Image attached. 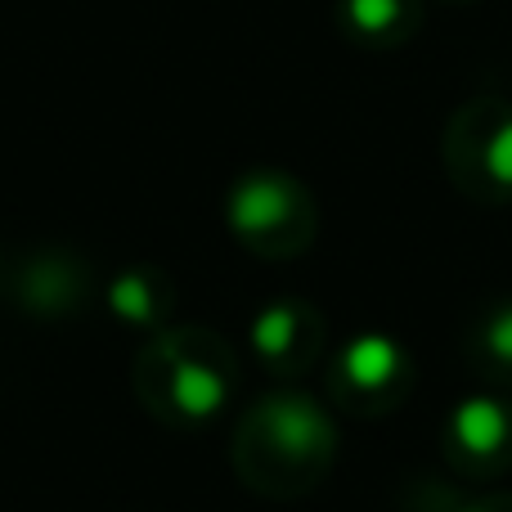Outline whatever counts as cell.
I'll use <instances>...</instances> for the list:
<instances>
[{
    "mask_svg": "<svg viewBox=\"0 0 512 512\" xmlns=\"http://www.w3.org/2000/svg\"><path fill=\"white\" fill-rule=\"evenodd\" d=\"M239 391V355L203 324H171L144 337L135 355V396L158 427L194 436L230 409Z\"/></svg>",
    "mask_w": 512,
    "mask_h": 512,
    "instance_id": "6da1fadb",
    "label": "cell"
},
{
    "mask_svg": "<svg viewBox=\"0 0 512 512\" xmlns=\"http://www.w3.org/2000/svg\"><path fill=\"white\" fill-rule=\"evenodd\" d=\"M337 427L306 391H270L252 400L230 441L239 481L265 499H301L333 472Z\"/></svg>",
    "mask_w": 512,
    "mask_h": 512,
    "instance_id": "7a4b0ae2",
    "label": "cell"
},
{
    "mask_svg": "<svg viewBox=\"0 0 512 512\" xmlns=\"http://www.w3.org/2000/svg\"><path fill=\"white\" fill-rule=\"evenodd\" d=\"M225 225L261 261H292L315 243L319 212L310 189L288 171H248L225 194Z\"/></svg>",
    "mask_w": 512,
    "mask_h": 512,
    "instance_id": "3957f363",
    "label": "cell"
},
{
    "mask_svg": "<svg viewBox=\"0 0 512 512\" xmlns=\"http://www.w3.org/2000/svg\"><path fill=\"white\" fill-rule=\"evenodd\" d=\"M445 171L454 189L477 203H508L512 198V104L481 95L463 104L445 126L441 144Z\"/></svg>",
    "mask_w": 512,
    "mask_h": 512,
    "instance_id": "277c9868",
    "label": "cell"
},
{
    "mask_svg": "<svg viewBox=\"0 0 512 512\" xmlns=\"http://www.w3.org/2000/svg\"><path fill=\"white\" fill-rule=\"evenodd\" d=\"M414 387V360L387 333H360L328 364V396L355 418H382L400 409Z\"/></svg>",
    "mask_w": 512,
    "mask_h": 512,
    "instance_id": "5b68a950",
    "label": "cell"
},
{
    "mask_svg": "<svg viewBox=\"0 0 512 512\" xmlns=\"http://www.w3.org/2000/svg\"><path fill=\"white\" fill-rule=\"evenodd\" d=\"M324 342V315L301 297H279L270 306H261L248 328L252 360L274 378H301L306 369H315L324 360Z\"/></svg>",
    "mask_w": 512,
    "mask_h": 512,
    "instance_id": "8992f818",
    "label": "cell"
},
{
    "mask_svg": "<svg viewBox=\"0 0 512 512\" xmlns=\"http://www.w3.org/2000/svg\"><path fill=\"white\" fill-rule=\"evenodd\" d=\"M445 459L468 477H504L512 468V405L468 396L445 418Z\"/></svg>",
    "mask_w": 512,
    "mask_h": 512,
    "instance_id": "52a82bcc",
    "label": "cell"
},
{
    "mask_svg": "<svg viewBox=\"0 0 512 512\" xmlns=\"http://www.w3.org/2000/svg\"><path fill=\"white\" fill-rule=\"evenodd\" d=\"M104 306L122 328L144 333V337L176 324V288L153 265H126V270H117L104 288Z\"/></svg>",
    "mask_w": 512,
    "mask_h": 512,
    "instance_id": "ba28073f",
    "label": "cell"
},
{
    "mask_svg": "<svg viewBox=\"0 0 512 512\" xmlns=\"http://www.w3.org/2000/svg\"><path fill=\"white\" fill-rule=\"evenodd\" d=\"M418 23H423L418 0H342L337 5V27L355 45H373V50L405 45Z\"/></svg>",
    "mask_w": 512,
    "mask_h": 512,
    "instance_id": "9c48e42d",
    "label": "cell"
},
{
    "mask_svg": "<svg viewBox=\"0 0 512 512\" xmlns=\"http://www.w3.org/2000/svg\"><path fill=\"white\" fill-rule=\"evenodd\" d=\"M18 297L27 310H41V315H63L86 297V270H81L72 256H36L23 270L18 283Z\"/></svg>",
    "mask_w": 512,
    "mask_h": 512,
    "instance_id": "30bf717a",
    "label": "cell"
},
{
    "mask_svg": "<svg viewBox=\"0 0 512 512\" xmlns=\"http://www.w3.org/2000/svg\"><path fill=\"white\" fill-rule=\"evenodd\" d=\"M472 360L490 373H512V301H495L468 333Z\"/></svg>",
    "mask_w": 512,
    "mask_h": 512,
    "instance_id": "8fae6325",
    "label": "cell"
},
{
    "mask_svg": "<svg viewBox=\"0 0 512 512\" xmlns=\"http://www.w3.org/2000/svg\"><path fill=\"white\" fill-rule=\"evenodd\" d=\"M450 512H512V495H499V499H481V504H459Z\"/></svg>",
    "mask_w": 512,
    "mask_h": 512,
    "instance_id": "7c38bea8",
    "label": "cell"
},
{
    "mask_svg": "<svg viewBox=\"0 0 512 512\" xmlns=\"http://www.w3.org/2000/svg\"><path fill=\"white\" fill-rule=\"evenodd\" d=\"M459 5H463V0H459Z\"/></svg>",
    "mask_w": 512,
    "mask_h": 512,
    "instance_id": "4fadbf2b",
    "label": "cell"
}]
</instances>
